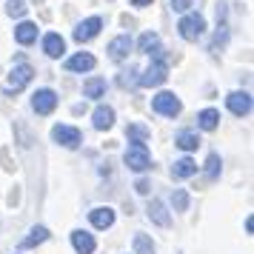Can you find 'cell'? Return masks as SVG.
<instances>
[{
    "mask_svg": "<svg viewBox=\"0 0 254 254\" xmlns=\"http://www.w3.org/2000/svg\"><path fill=\"white\" fill-rule=\"evenodd\" d=\"M191 174H197V163L191 160V157H180V160L172 166L174 180H186V177H191Z\"/></svg>",
    "mask_w": 254,
    "mask_h": 254,
    "instance_id": "19",
    "label": "cell"
},
{
    "mask_svg": "<svg viewBox=\"0 0 254 254\" xmlns=\"http://www.w3.org/2000/svg\"><path fill=\"white\" fill-rule=\"evenodd\" d=\"M6 14H9V17H23L26 0H6Z\"/></svg>",
    "mask_w": 254,
    "mask_h": 254,
    "instance_id": "28",
    "label": "cell"
},
{
    "mask_svg": "<svg viewBox=\"0 0 254 254\" xmlns=\"http://www.w3.org/2000/svg\"><path fill=\"white\" fill-rule=\"evenodd\" d=\"M89 220H92L94 229H112L115 226V208H109V206L92 208L89 211Z\"/></svg>",
    "mask_w": 254,
    "mask_h": 254,
    "instance_id": "12",
    "label": "cell"
},
{
    "mask_svg": "<svg viewBox=\"0 0 254 254\" xmlns=\"http://www.w3.org/2000/svg\"><path fill=\"white\" fill-rule=\"evenodd\" d=\"M14 40H17L20 46H32V43L37 40V26L29 23V20H23V23L14 29Z\"/></svg>",
    "mask_w": 254,
    "mask_h": 254,
    "instance_id": "18",
    "label": "cell"
},
{
    "mask_svg": "<svg viewBox=\"0 0 254 254\" xmlns=\"http://www.w3.org/2000/svg\"><path fill=\"white\" fill-rule=\"evenodd\" d=\"M52 140L55 143H60L63 149H77L80 146V140H83V134H80V128H74V126H55L52 128Z\"/></svg>",
    "mask_w": 254,
    "mask_h": 254,
    "instance_id": "5",
    "label": "cell"
},
{
    "mask_svg": "<svg viewBox=\"0 0 254 254\" xmlns=\"http://www.w3.org/2000/svg\"><path fill=\"white\" fill-rule=\"evenodd\" d=\"M32 74H35V69H32L29 63H17L12 69V74H9L6 92H20V89H26V86L32 83Z\"/></svg>",
    "mask_w": 254,
    "mask_h": 254,
    "instance_id": "6",
    "label": "cell"
},
{
    "mask_svg": "<svg viewBox=\"0 0 254 254\" xmlns=\"http://www.w3.org/2000/svg\"><path fill=\"white\" fill-rule=\"evenodd\" d=\"M100 29H103V17H89V20L77 23V29H74V40H77V43H89L92 37L100 35Z\"/></svg>",
    "mask_w": 254,
    "mask_h": 254,
    "instance_id": "8",
    "label": "cell"
},
{
    "mask_svg": "<svg viewBox=\"0 0 254 254\" xmlns=\"http://www.w3.org/2000/svg\"><path fill=\"white\" fill-rule=\"evenodd\" d=\"M94 63H97L94 55H89V52H77L74 58L66 60V69H69V71H92Z\"/></svg>",
    "mask_w": 254,
    "mask_h": 254,
    "instance_id": "16",
    "label": "cell"
},
{
    "mask_svg": "<svg viewBox=\"0 0 254 254\" xmlns=\"http://www.w3.org/2000/svg\"><path fill=\"white\" fill-rule=\"evenodd\" d=\"M49 240V229L46 226H35V229L29 231V237H23L20 240V249H35V246H40V243Z\"/></svg>",
    "mask_w": 254,
    "mask_h": 254,
    "instance_id": "20",
    "label": "cell"
},
{
    "mask_svg": "<svg viewBox=\"0 0 254 254\" xmlns=\"http://www.w3.org/2000/svg\"><path fill=\"white\" fill-rule=\"evenodd\" d=\"M177 29H180V37L183 40H189V43H194V40H200L203 37V32H206V20H203V14H186L183 20L177 23Z\"/></svg>",
    "mask_w": 254,
    "mask_h": 254,
    "instance_id": "2",
    "label": "cell"
},
{
    "mask_svg": "<svg viewBox=\"0 0 254 254\" xmlns=\"http://www.w3.org/2000/svg\"><path fill=\"white\" fill-rule=\"evenodd\" d=\"M131 3H134V6H151L154 0H131Z\"/></svg>",
    "mask_w": 254,
    "mask_h": 254,
    "instance_id": "32",
    "label": "cell"
},
{
    "mask_svg": "<svg viewBox=\"0 0 254 254\" xmlns=\"http://www.w3.org/2000/svg\"><path fill=\"white\" fill-rule=\"evenodd\" d=\"M172 203H174V211H186L189 208V191L186 189H174Z\"/></svg>",
    "mask_w": 254,
    "mask_h": 254,
    "instance_id": "27",
    "label": "cell"
},
{
    "mask_svg": "<svg viewBox=\"0 0 254 254\" xmlns=\"http://www.w3.org/2000/svg\"><path fill=\"white\" fill-rule=\"evenodd\" d=\"M126 134H128V143H146L149 140V128L140 126V123H131L126 128Z\"/></svg>",
    "mask_w": 254,
    "mask_h": 254,
    "instance_id": "25",
    "label": "cell"
},
{
    "mask_svg": "<svg viewBox=\"0 0 254 254\" xmlns=\"http://www.w3.org/2000/svg\"><path fill=\"white\" fill-rule=\"evenodd\" d=\"M134 189H137V194H149V180H137V186H134Z\"/></svg>",
    "mask_w": 254,
    "mask_h": 254,
    "instance_id": "30",
    "label": "cell"
},
{
    "mask_svg": "<svg viewBox=\"0 0 254 254\" xmlns=\"http://www.w3.org/2000/svg\"><path fill=\"white\" fill-rule=\"evenodd\" d=\"M134 254H157L149 234H134Z\"/></svg>",
    "mask_w": 254,
    "mask_h": 254,
    "instance_id": "24",
    "label": "cell"
},
{
    "mask_svg": "<svg viewBox=\"0 0 254 254\" xmlns=\"http://www.w3.org/2000/svg\"><path fill=\"white\" fill-rule=\"evenodd\" d=\"M226 106H229L231 115L246 117L249 112H252V94L249 92H231L229 97H226Z\"/></svg>",
    "mask_w": 254,
    "mask_h": 254,
    "instance_id": "9",
    "label": "cell"
},
{
    "mask_svg": "<svg viewBox=\"0 0 254 254\" xmlns=\"http://www.w3.org/2000/svg\"><path fill=\"white\" fill-rule=\"evenodd\" d=\"M123 163H126L131 172H146V169H151V157H149L146 143H128L126 154H123Z\"/></svg>",
    "mask_w": 254,
    "mask_h": 254,
    "instance_id": "1",
    "label": "cell"
},
{
    "mask_svg": "<svg viewBox=\"0 0 254 254\" xmlns=\"http://www.w3.org/2000/svg\"><path fill=\"white\" fill-rule=\"evenodd\" d=\"M194 6V0H172V9L174 12H189Z\"/></svg>",
    "mask_w": 254,
    "mask_h": 254,
    "instance_id": "29",
    "label": "cell"
},
{
    "mask_svg": "<svg viewBox=\"0 0 254 254\" xmlns=\"http://www.w3.org/2000/svg\"><path fill=\"white\" fill-rule=\"evenodd\" d=\"M137 49L143 55H154V60H163V49H160V37L154 35V32H146V35L140 37Z\"/></svg>",
    "mask_w": 254,
    "mask_h": 254,
    "instance_id": "15",
    "label": "cell"
},
{
    "mask_svg": "<svg viewBox=\"0 0 254 254\" xmlns=\"http://www.w3.org/2000/svg\"><path fill=\"white\" fill-rule=\"evenodd\" d=\"M43 52H46L49 58H60V55L66 52V40H63L58 32H49V35L43 37Z\"/></svg>",
    "mask_w": 254,
    "mask_h": 254,
    "instance_id": "17",
    "label": "cell"
},
{
    "mask_svg": "<svg viewBox=\"0 0 254 254\" xmlns=\"http://www.w3.org/2000/svg\"><path fill=\"white\" fill-rule=\"evenodd\" d=\"M174 146H180L183 151H194L197 146H200V137H197V131H189V128H183V131L174 137Z\"/></svg>",
    "mask_w": 254,
    "mask_h": 254,
    "instance_id": "21",
    "label": "cell"
},
{
    "mask_svg": "<svg viewBox=\"0 0 254 254\" xmlns=\"http://www.w3.org/2000/svg\"><path fill=\"white\" fill-rule=\"evenodd\" d=\"M246 231H249V234L254 231V217H246Z\"/></svg>",
    "mask_w": 254,
    "mask_h": 254,
    "instance_id": "31",
    "label": "cell"
},
{
    "mask_svg": "<svg viewBox=\"0 0 254 254\" xmlns=\"http://www.w3.org/2000/svg\"><path fill=\"white\" fill-rule=\"evenodd\" d=\"M151 109L157 112V115H163V117H177L180 115V100H177V94H172V92H160L154 100H151Z\"/></svg>",
    "mask_w": 254,
    "mask_h": 254,
    "instance_id": "4",
    "label": "cell"
},
{
    "mask_svg": "<svg viewBox=\"0 0 254 254\" xmlns=\"http://www.w3.org/2000/svg\"><path fill=\"white\" fill-rule=\"evenodd\" d=\"M197 123H200V128H203V131H214V128H217V123H220V112H217V109H203V112H200V117H197Z\"/></svg>",
    "mask_w": 254,
    "mask_h": 254,
    "instance_id": "22",
    "label": "cell"
},
{
    "mask_svg": "<svg viewBox=\"0 0 254 254\" xmlns=\"http://www.w3.org/2000/svg\"><path fill=\"white\" fill-rule=\"evenodd\" d=\"M146 211H149V220L154 226H160V229H169V226H172V214L166 211V203H163V200H151Z\"/></svg>",
    "mask_w": 254,
    "mask_h": 254,
    "instance_id": "10",
    "label": "cell"
},
{
    "mask_svg": "<svg viewBox=\"0 0 254 254\" xmlns=\"http://www.w3.org/2000/svg\"><path fill=\"white\" fill-rule=\"evenodd\" d=\"M103 92H106L103 77H89V80L83 83V94H86V97H103Z\"/></svg>",
    "mask_w": 254,
    "mask_h": 254,
    "instance_id": "23",
    "label": "cell"
},
{
    "mask_svg": "<svg viewBox=\"0 0 254 254\" xmlns=\"http://www.w3.org/2000/svg\"><path fill=\"white\" fill-rule=\"evenodd\" d=\"M128 52H131V37L128 35H117L112 43H109V58L112 60H126L128 58Z\"/></svg>",
    "mask_w": 254,
    "mask_h": 254,
    "instance_id": "13",
    "label": "cell"
},
{
    "mask_svg": "<svg viewBox=\"0 0 254 254\" xmlns=\"http://www.w3.org/2000/svg\"><path fill=\"white\" fill-rule=\"evenodd\" d=\"M220 166H223L220 154H208V160H206V177L208 180H217L220 177Z\"/></svg>",
    "mask_w": 254,
    "mask_h": 254,
    "instance_id": "26",
    "label": "cell"
},
{
    "mask_svg": "<svg viewBox=\"0 0 254 254\" xmlns=\"http://www.w3.org/2000/svg\"><path fill=\"white\" fill-rule=\"evenodd\" d=\"M71 246H74L77 254H92L94 249H97V240H94L89 231L77 229V231H71Z\"/></svg>",
    "mask_w": 254,
    "mask_h": 254,
    "instance_id": "11",
    "label": "cell"
},
{
    "mask_svg": "<svg viewBox=\"0 0 254 254\" xmlns=\"http://www.w3.org/2000/svg\"><path fill=\"white\" fill-rule=\"evenodd\" d=\"M166 77H169V66H166V60H151L149 69L137 77V83H140V86H146V89H151V86L166 83Z\"/></svg>",
    "mask_w": 254,
    "mask_h": 254,
    "instance_id": "3",
    "label": "cell"
},
{
    "mask_svg": "<svg viewBox=\"0 0 254 254\" xmlns=\"http://www.w3.org/2000/svg\"><path fill=\"white\" fill-rule=\"evenodd\" d=\"M32 109H35L37 115H52L58 109V94L52 92V89H37L35 97H32Z\"/></svg>",
    "mask_w": 254,
    "mask_h": 254,
    "instance_id": "7",
    "label": "cell"
},
{
    "mask_svg": "<svg viewBox=\"0 0 254 254\" xmlns=\"http://www.w3.org/2000/svg\"><path fill=\"white\" fill-rule=\"evenodd\" d=\"M92 123H94L97 131L112 128V126H115V109H112V106H97V109H94V115H92Z\"/></svg>",
    "mask_w": 254,
    "mask_h": 254,
    "instance_id": "14",
    "label": "cell"
}]
</instances>
